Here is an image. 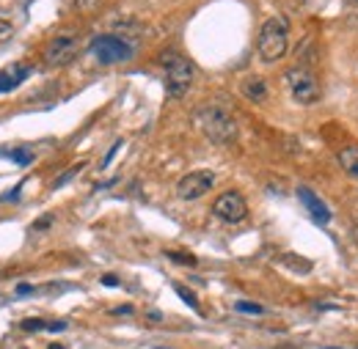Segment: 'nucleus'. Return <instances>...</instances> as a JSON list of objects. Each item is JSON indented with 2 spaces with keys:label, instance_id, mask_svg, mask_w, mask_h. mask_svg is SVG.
<instances>
[{
  "label": "nucleus",
  "instance_id": "1",
  "mask_svg": "<svg viewBox=\"0 0 358 349\" xmlns=\"http://www.w3.org/2000/svg\"><path fill=\"white\" fill-rule=\"evenodd\" d=\"M196 124L213 143H234L237 140V121L221 105H201L196 110Z\"/></svg>",
  "mask_w": 358,
  "mask_h": 349
},
{
  "label": "nucleus",
  "instance_id": "2",
  "mask_svg": "<svg viewBox=\"0 0 358 349\" xmlns=\"http://www.w3.org/2000/svg\"><path fill=\"white\" fill-rule=\"evenodd\" d=\"M257 50H259V58L265 64H275L287 55V50H289V22H287V17L275 14V17H268L262 22Z\"/></svg>",
  "mask_w": 358,
  "mask_h": 349
},
{
  "label": "nucleus",
  "instance_id": "3",
  "mask_svg": "<svg viewBox=\"0 0 358 349\" xmlns=\"http://www.w3.org/2000/svg\"><path fill=\"white\" fill-rule=\"evenodd\" d=\"M160 66L166 69V94L174 96V99L185 96L190 83H193V64L185 55L169 50V52L160 55Z\"/></svg>",
  "mask_w": 358,
  "mask_h": 349
},
{
  "label": "nucleus",
  "instance_id": "4",
  "mask_svg": "<svg viewBox=\"0 0 358 349\" xmlns=\"http://www.w3.org/2000/svg\"><path fill=\"white\" fill-rule=\"evenodd\" d=\"M287 86L298 105H314L320 99V80L309 66H292L287 72Z\"/></svg>",
  "mask_w": 358,
  "mask_h": 349
},
{
  "label": "nucleus",
  "instance_id": "5",
  "mask_svg": "<svg viewBox=\"0 0 358 349\" xmlns=\"http://www.w3.org/2000/svg\"><path fill=\"white\" fill-rule=\"evenodd\" d=\"M91 52L96 55V61L102 66H113V64L130 61L135 50L130 39H122V36H96L91 42Z\"/></svg>",
  "mask_w": 358,
  "mask_h": 349
},
{
  "label": "nucleus",
  "instance_id": "6",
  "mask_svg": "<svg viewBox=\"0 0 358 349\" xmlns=\"http://www.w3.org/2000/svg\"><path fill=\"white\" fill-rule=\"evenodd\" d=\"M78 52H80V36L72 34V31H64V34L52 36V39L45 44L42 58H45L47 66H66Z\"/></svg>",
  "mask_w": 358,
  "mask_h": 349
},
{
  "label": "nucleus",
  "instance_id": "7",
  "mask_svg": "<svg viewBox=\"0 0 358 349\" xmlns=\"http://www.w3.org/2000/svg\"><path fill=\"white\" fill-rule=\"evenodd\" d=\"M213 215L218 220H224V223H231V225H234V223H243V220L248 218V204H245V198H243L240 193L226 190L224 195L215 198Z\"/></svg>",
  "mask_w": 358,
  "mask_h": 349
},
{
  "label": "nucleus",
  "instance_id": "8",
  "mask_svg": "<svg viewBox=\"0 0 358 349\" xmlns=\"http://www.w3.org/2000/svg\"><path fill=\"white\" fill-rule=\"evenodd\" d=\"M213 184H215L213 171H190L177 181V195L182 201H199L201 195L210 193Z\"/></svg>",
  "mask_w": 358,
  "mask_h": 349
},
{
  "label": "nucleus",
  "instance_id": "9",
  "mask_svg": "<svg viewBox=\"0 0 358 349\" xmlns=\"http://www.w3.org/2000/svg\"><path fill=\"white\" fill-rule=\"evenodd\" d=\"M298 198H301V204L309 209V215H312L317 223H328L331 220V212H328V207L314 195L309 187H298Z\"/></svg>",
  "mask_w": 358,
  "mask_h": 349
},
{
  "label": "nucleus",
  "instance_id": "10",
  "mask_svg": "<svg viewBox=\"0 0 358 349\" xmlns=\"http://www.w3.org/2000/svg\"><path fill=\"white\" fill-rule=\"evenodd\" d=\"M25 77H28V66H22V64H14V66L3 69V72H0V94L14 91Z\"/></svg>",
  "mask_w": 358,
  "mask_h": 349
},
{
  "label": "nucleus",
  "instance_id": "11",
  "mask_svg": "<svg viewBox=\"0 0 358 349\" xmlns=\"http://www.w3.org/2000/svg\"><path fill=\"white\" fill-rule=\"evenodd\" d=\"M336 163L342 165V171L350 176V179L358 181V146H342L336 151Z\"/></svg>",
  "mask_w": 358,
  "mask_h": 349
},
{
  "label": "nucleus",
  "instance_id": "12",
  "mask_svg": "<svg viewBox=\"0 0 358 349\" xmlns=\"http://www.w3.org/2000/svg\"><path fill=\"white\" fill-rule=\"evenodd\" d=\"M240 94H243L245 99H251V102H265L268 86H265L262 77H245V80L240 83Z\"/></svg>",
  "mask_w": 358,
  "mask_h": 349
},
{
  "label": "nucleus",
  "instance_id": "13",
  "mask_svg": "<svg viewBox=\"0 0 358 349\" xmlns=\"http://www.w3.org/2000/svg\"><path fill=\"white\" fill-rule=\"evenodd\" d=\"M0 154L14 160L17 165H31L34 163V151H28V149H8V151H0Z\"/></svg>",
  "mask_w": 358,
  "mask_h": 349
},
{
  "label": "nucleus",
  "instance_id": "14",
  "mask_svg": "<svg viewBox=\"0 0 358 349\" xmlns=\"http://www.w3.org/2000/svg\"><path fill=\"white\" fill-rule=\"evenodd\" d=\"M83 168H86V163H78V165H75V168H69V171H64V176H58V179H55V181H52V190H58V187H64V184H66V181H72V179H75V176L80 174V171H83Z\"/></svg>",
  "mask_w": 358,
  "mask_h": 349
},
{
  "label": "nucleus",
  "instance_id": "15",
  "mask_svg": "<svg viewBox=\"0 0 358 349\" xmlns=\"http://www.w3.org/2000/svg\"><path fill=\"white\" fill-rule=\"evenodd\" d=\"M174 292H177L179 297H182V300H185L187 306L193 308V311H201V306H199V297H196V295H193L190 289H185L182 283H177V286H174Z\"/></svg>",
  "mask_w": 358,
  "mask_h": 349
},
{
  "label": "nucleus",
  "instance_id": "16",
  "mask_svg": "<svg viewBox=\"0 0 358 349\" xmlns=\"http://www.w3.org/2000/svg\"><path fill=\"white\" fill-rule=\"evenodd\" d=\"M234 311H237V313H254V316L265 313V308L257 306V303H248V300H237V303H234Z\"/></svg>",
  "mask_w": 358,
  "mask_h": 349
},
{
  "label": "nucleus",
  "instance_id": "17",
  "mask_svg": "<svg viewBox=\"0 0 358 349\" xmlns=\"http://www.w3.org/2000/svg\"><path fill=\"white\" fill-rule=\"evenodd\" d=\"M20 327L28 330V333H39V330L50 327V322H45V319H25V322H20Z\"/></svg>",
  "mask_w": 358,
  "mask_h": 349
},
{
  "label": "nucleus",
  "instance_id": "18",
  "mask_svg": "<svg viewBox=\"0 0 358 349\" xmlns=\"http://www.w3.org/2000/svg\"><path fill=\"white\" fill-rule=\"evenodd\" d=\"M166 256H169L171 262L187 264V267H193V264H196V259H193V256H185V253H174V251H166Z\"/></svg>",
  "mask_w": 358,
  "mask_h": 349
},
{
  "label": "nucleus",
  "instance_id": "19",
  "mask_svg": "<svg viewBox=\"0 0 358 349\" xmlns=\"http://www.w3.org/2000/svg\"><path fill=\"white\" fill-rule=\"evenodd\" d=\"M122 146H124V143H122V140H116V143H113V146H110V151H108V154H105V160H102V168H108V165H110V160H113V157H116V151H119V149H122Z\"/></svg>",
  "mask_w": 358,
  "mask_h": 349
},
{
  "label": "nucleus",
  "instance_id": "20",
  "mask_svg": "<svg viewBox=\"0 0 358 349\" xmlns=\"http://www.w3.org/2000/svg\"><path fill=\"white\" fill-rule=\"evenodd\" d=\"M75 3H78V8H80V11H94L102 0H75Z\"/></svg>",
  "mask_w": 358,
  "mask_h": 349
},
{
  "label": "nucleus",
  "instance_id": "21",
  "mask_svg": "<svg viewBox=\"0 0 358 349\" xmlns=\"http://www.w3.org/2000/svg\"><path fill=\"white\" fill-rule=\"evenodd\" d=\"M11 34H14V25L0 17V39H6V36H11Z\"/></svg>",
  "mask_w": 358,
  "mask_h": 349
},
{
  "label": "nucleus",
  "instance_id": "22",
  "mask_svg": "<svg viewBox=\"0 0 358 349\" xmlns=\"http://www.w3.org/2000/svg\"><path fill=\"white\" fill-rule=\"evenodd\" d=\"M20 190H22V184H17L11 193H3V195H0V204H3V201H17V198H20Z\"/></svg>",
  "mask_w": 358,
  "mask_h": 349
},
{
  "label": "nucleus",
  "instance_id": "23",
  "mask_svg": "<svg viewBox=\"0 0 358 349\" xmlns=\"http://www.w3.org/2000/svg\"><path fill=\"white\" fill-rule=\"evenodd\" d=\"M102 283H105V286H119V278H116V275H105Z\"/></svg>",
  "mask_w": 358,
  "mask_h": 349
},
{
  "label": "nucleus",
  "instance_id": "24",
  "mask_svg": "<svg viewBox=\"0 0 358 349\" xmlns=\"http://www.w3.org/2000/svg\"><path fill=\"white\" fill-rule=\"evenodd\" d=\"M36 289L34 286H28V283H22V286H17V295H34Z\"/></svg>",
  "mask_w": 358,
  "mask_h": 349
},
{
  "label": "nucleus",
  "instance_id": "25",
  "mask_svg": "<svg viewBox=\"0 0 358 349\" xmlns=\"http://www.w3.org/2000/svg\"><path fill=\"white\" fill-rule=\"evenodd\" d=\"M50 223H52V215H45V218L39 220V223H36V225H34V228H47V225H50Z\"/></svg>",
  "mask_w": 358,
  "mask_h": 349
},
{
  "label": "nucleus",
  "instance_id": "26",
  "mask_svg": "<svg viewBox=\"0 0 358 349\" xmlns=\"http://www.w3.org/2000/svg\"><path fill=\"white\" fill-rule=\"evenodd\" d=\"M113 313H133V306H122V308H113Z\"/></svg>",
  "mask_w": 358,
  "mask_h": 349
},
{
  "label": "nucleus",
  "instance_id": "27",
  "mask_svg": "<svg viewBox=\"0 0 358 349\" xmlns=\"http://www.w3.org/2000/svg\"><path fill=\"white\" fill-rule=\"evenodd\" d=\"M149 319H152V322H160V319H163V316H160V313H157V311H149Z\"/></svg>",
  "mask_w": 358,
  "mask_h": 349
},
{
  "label": "nucleus",
  "instance_id": "28",
  "mask_svg": "<svg viewBox=\"0 0 358 349\" xmlns=\"http://www.w3.org/2000/svg\"><path fill=\"white\" fill-rule=\"evenodd\" d=\"M353 239H356V245H358V225L353 228Z\"/></svg>",
  "mask_w": 358,
  "mask_h": 349
},
{
  "label": "nucleus",
  "instance_id": "29",
  "mask_svg": "<svg viewBox=\"0 0 358 349\" xmlns=\"http://www.w3.org/2000/svg\"><path fill=\"white\" fill-rule=\"evenodd\" d=\"M47 349H64V347H61V344H50Z\"/></svg>",
  "mask_w": 358,
  "mask_h": 349
},
{
  "label": "nucleus",
  "instance_id": "30",
  "mask_svg": "<svg viewBox=\"0 0 358 349\" xmlns=\"http://www.w3.org/2000/svg\"><path fill=\"white\" fill-rule=\"evenodd\" d=\"M331 349H334V347H331Z\"/></svg>",
  "mask_w": 358,
  "mask_h": 349
}]
</instances>
